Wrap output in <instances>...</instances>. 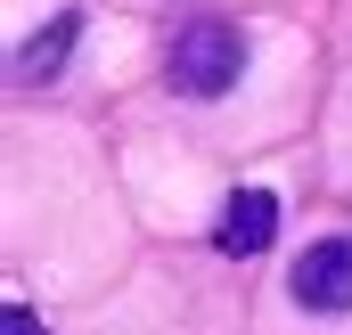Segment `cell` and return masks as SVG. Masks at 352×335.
<instances>
[{"label": "cell", "mask_w": 352, "mask_h": 335, "mask_svg": "<svg viewBox=\"0 0 352 335\" xmlns=\"http://www.w3.org/2000/svg\"><path fill=\"white\" fill-rule=\"evenodd\" d=\"M0 327H8V335H50L41 319H33V311H25V303H8V319H0Z\"/></svg>", "instance_id": "cell-5"}, {"label": "cell", "mask_w": 352, "mask_h": 335, "mask_svg": "<svg viewBox=\"0 0 352 335\" xmlns=\"http://www.w3.org/2000/svg\"><path fill=\"white\" fill-rule=\"evenodd\" d=\"M74 33H82V16H74V8H66V16H58L50 33H33V41L16 49V82H50V74L66 66V49H74Z\"/></svg>", "instance_id": "cell-4"}, {"label": "cell", "mask_w": 352, "mask_h": 335, "mask_svg": "<svg viewBox=\"0 0 352 335\" xmlns=\"http://www.w3.org/2000/svg\"><path fill=\"white\" fill-rule=\"evenodd\" d=\"M270 238H278V196H270V188H238L230 213H221V229H213V246L246 262V253H263Z\"/></svg>", "instance_id": "cell-3"}, {"label": "cell", "mask_w": 352, "mask_h": 335, "mask_svg": "<svg viewBox=\"0 0 352 335\" xmlns=\"http://www.w3.org/2000/svg\"><path fill=\"white\" fill-rule=\"evenodd\" d=\"M295 303H303V311H328V319L352 311V238L303 246V262H295Z\"/></svg>", "instance_id": "cell-2"}, {"label": "cell", "mask_w": 352, "mask_h": 335, "mask_svg": "<svg viewBox=\"0 0 352 335\" xmlns=\"http://www.w3.org/2000/svg\"><path fill=\"white\" fill-rule=\"evenodd\" d=\"M238 66H246V41H238V25H221V16H197L173 41V90L180 98H221V90L238 82Z\"/></svg>", "instance_id": "cell-1"}]
</instances>
